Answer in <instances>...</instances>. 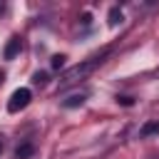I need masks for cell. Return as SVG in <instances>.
<instances>
[{
    "label": "cell",
    "mask_w": 159,
    "mask_h": 159,
    "mask_svg": "<svg viewBox=\"0 0 159 159\" xmlns=\"http://www.w3.org/2000/svg\"><path fill=\"white\" fill-rule=\"evenodd\" d=\"M5 60H15L20 55V37H10V42L5 45Z\"/></svg>",
    "instance_id": "3"
},
{
    "label": "cell",
    "mask_w": 159,
    "mask_h": 159,
    "mask_svg": "<svg viewBox=\"0 0 159 159\" xmlns=\"http://www.w3.org/2000/svg\"><path fill=\"white\" fill-rule=\"evenodd\" d=\"M2 10H5V5H2V2H0V12H2Z\"/></svg>",
    "instance_id": "12"
},
{
    "label": "cell",
    "mask_w": 159,
    "mask_h": 159,
    "mask_svg": "<svg viewBox=\"0 0 159 159\" xmlns=\"http://www.w3.org/2000/svg\"><path fill=\"white\" fill-rule=\"evenodd\" d=\"M109 55V50H102V52H97V55H92L89 60H84V62H80V65H75V67H70L62 77H60V87H67V84H75V82H80V80H84L87 75H92L102 62H104V57Z\"/></svg>",
    "instance_id": "1"
},
{
    "label": "cell",
    "mask_w": 159,
    "mask_h": 159,
    "mask_svg": "<svg viewBox=\"0 0 159 159\" xmlns=\"http://www.w3.org/2000/svg\"><path fill=\"white\" fill-rule=\"evenodd\" d=\"M154 132H159V122H147V124L142 127V137H147V134H154Z\"/></svg>",
    "instance_id": "7"
},
{
    "label": "cell",
    "mask_w": 159,
    "mask_h": 159,
    "mask_svg": "<svg viewBox=\"0 0 159 159\" xmlns=\"http://www.w3.org/2000/svg\"><path fill=\"white\" fill-rule=\"evenodd\" d=\"M84 102V94H72V97H67L65 102H62V107H67V109H72V107H80Z\"/></svg>",
    "instance_id": "5"
},
{
    "label": "cell",
    "mask_w": 159,
    "mask_h": 159,
    "mask_svg": "<svg viewBox=\"0 0 159 159\" xmlns=\"http://www.w3.org/2000/svg\"><path fill=\"white\" fill-rule=\"evenodd\" d=\"M32 154H35V147H32V144H22V147L15 149V157H17V159H30Z\"/></svg>",
    "instance_id": "4"
},
{
    "label": "cell",
    "mask_w": 159,
    "mask_h": 159,
    "mask_svg": "<svg viewBox=\"0 0 159 159\" xmlns=\"http://www.w3.org/2000/svg\"><path fill=\"white\" fill-rule=\"evenodd\" d=\"M2 80H5V72H0V82H2Z\"/></svg>",
    "instance_id": "11"
},
{
    "label": "cell",
    "mask_w": 159,
    "mask_h": 159,
    "mask_svg": "<svg viewBox=\"0 0 159 159\" xmlns=\"http://www.w3.org/2000/svg\"><path fill=\"white\" fill-rule=\"evenodd\" d=\"M30 99H32V92L27 89V87H20V89H15L12 94H10V102H7V112H20V109H25L27 104H30Z\"/></svg>",
    "instance_id": "2"
},
{
    "label": "cell",
    "mask_w": 159,
    "mask_h": 159,
    "mask_svg": "<svg viewBox=\"0 0 159 159\" xmlns=\"http://www.w3.org/2000/svg\"><path fill=\"white\" fill-rule=\"evenodd\" d=\"M65 60H67L65 55H55V57H52V62H50V65H52V70H60V67L65 65Z\"/></svg>",
    "instance_id": "8"
},
{
    "label": "cell",
    "mask_w": 159,
    "mask_h": 159,
    "mask_svg": "<svg viewBox=\"0 0 159 159\" xmlns=\"http://www.w3.org/2000/svg\"><path fill=\"white\" fill-rule=\"evenodd\" d=\"M122 20H124V17H122V10H119V7H112V10H109V25L117 27V25H122Z\"/></svg>",
    "instance_id": "6"
},
{
    "label": "cell",
    "mask_w": 159,
    "mask_h": 159,
    "mask_svg": "<svg viewBox=\"0 0 159 159\" xmlns=\"http://www.w3.org/2000/svg\"><path fill=\"white\" fill-rule=\"evenodd\" d=\"M35 82H37V84H45V82H47V72H37V75H35Z\"/></svg>",
    "instance_id": "9"
},
{
    "label": "cell",
    "mask_w": 159,
    "mask_h": 159,
    "mask_svg": "<svg viewBox=\"0 0 159 159\" xmlns=\"http://www.w3.org/2000/svg\"><path fill=\"white\" fill-rule=\"evenodd\" d=\"M117 102L124 104V107H129V104H132V97H117Z\"/></svg>",
    "instance_id": "10"
},
{
    "label": "cell",
    "mask_w": 159,
    "mask_h": 159,
    "mask_svg": "<svg viewBox=\"0 0 159 159\" xmlns=\"http://www.w3.org/2000/svg\"><path fill=\"white\" fill-rule=\"evenodd\" d=\"M0 152H2V144H0Z\"/></svg>",
    "instance_id": "13"
}]
</instances>
